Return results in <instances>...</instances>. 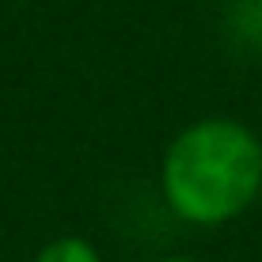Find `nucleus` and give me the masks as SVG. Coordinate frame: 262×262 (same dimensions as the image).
Listing matches in <instances>:
<instances>
[{
  "instance_id": "obj_1",
  "label": "nucleus",
  "mask_w": 262,
  "mask_h": 262,
  "mask_svg": "<svg viewBox=\"0 0 262 262\" xmlns=\"http://www.w3.org/2000/svg\"><path fill=\"white\" fill-rule=\"evenodd\" d=\"M167 209L198 228L236 221L262 194V141L236 118H198L167 144L160 167Z\"/></svg>"
},
{
  "instance_id": "obj_2",
  "label": "nucleus",
  "mask_w": 262,
  "mask_h": 262,
  "mask_svg": "<svg viewBox=\"0 0 262 262\" xmlns=\"http://www.w3.org/2000/svg\"><path fill=\"white\" fill-rule=\"evenodd\" d=\"M34 262H103L95 251V243H88L84 236H57L34 255Z\"/></svg>"
},
{
  "instance_id": "obj_3",
  "label": "nucleus",
  "mask_w": 262,
  "mask_h": 262,
  "mask_svg": "<svg viewBox=\"0 0 262 262\" xmlns=\"http://www.w3.org/2000/svg\"><path fill=\"white\" fill-rule=\"evenodd\" d=\"M160 262H198V258H186V255H171V258H160Z\"/></svg>"
}]
</instances>
